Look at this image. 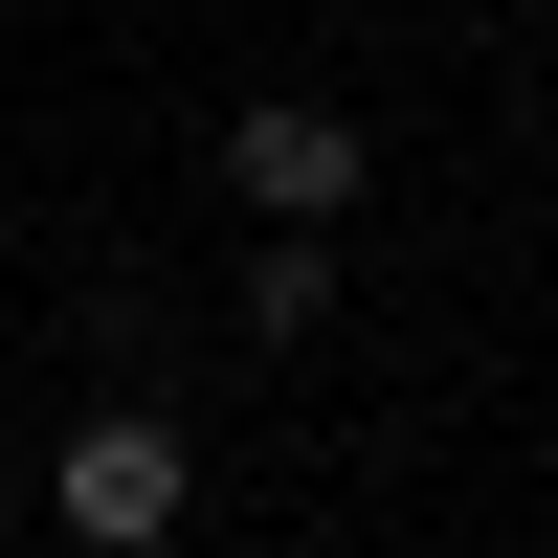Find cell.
<instances>
[{
    "label": "cell",
    "instance_id": "1",
    "mask_svg": "<svg viewBox=\"0 0 558 558\" xmlns=\"http://www.w3.org/2000/svg\"><path fill=\"white\" fill-rule=\"evenodd\" d=\"M45 514L89 558H179L202 536V425H179V402H89V425L45 447Z\"/></svg>",
    "mask_w": 558,
    "mask_h": 558
},
{
    "label": "cell",
    "instance_id": "2",
    "mask_svg": "<svg viewBox=\"0 0 558 558\" xmlns=\"http://www.w3.org/2000/svg\"><path fill=\"white\" fill-rule=\"evenodd\" d=\"M223 179H246V223H357L380 202V134H357L336 89H246V112H223Z\"/></svg>",
    "mask_w": 558,
    "mask_h": 558
},
{
    "label": "cell",
    "instance_id": "4",
    "mask_svg": "<svg viewBox=\"0 0 558 558\" xmlns=\"http://www.w3.org/2000/svg\"><path fill=\"white\" fill-rule=\"evenodd\" d=\"M0 492H23V425H0Z\"/></svg>",
    "mask_w": 558,
    "mask_h": 558
},
{
    "label": "cell",
    "instance_id": "3",
    "mask_svg": "<svg viewBox=\"0 0 558 558\" xmlns=\"http://www.w3.org/2000/svg\"><path fill=\"white\" fill-rule=\"evenodd\" d=\"M246 336H268V357L336 336V223H268V246H246Z\"/></svg>",
    "mask_w": 558,
    "mask_h": 558
}]
</instances>
